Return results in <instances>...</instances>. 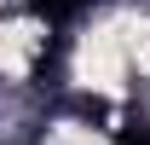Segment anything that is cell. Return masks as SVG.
<instances>
[{
    "instance_id": "6da1fadb",
    "label": "cell",
    "mask_w": 150,
    "mask_h": 145,
    "mask_svg": "<svg viewBox=\"0 0 150 145\" xmlns=\"http://www.w3.org/2000/svg\"><path fill=\"white\" fill-rule=\"evenodd\" d=\"M58 145H98L93 134H75V128H64V134H58Z\"/></svg>"
}]
</instances>
